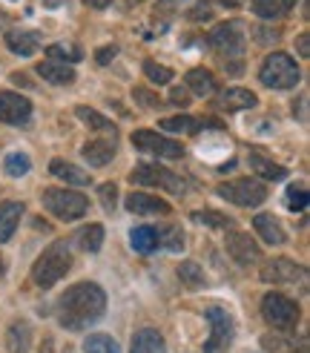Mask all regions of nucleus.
<instances>
[{
    "label": "nucleus",
    "mask_w": 310,
    "mask_h": 353,
    "mask_svg": "<svg viewBox=\"0 0 310 353\" xmlns=\"http://www.w3.org/2000/svg\"><path fill=\"white\" fill-rule=\"evenodd\" d=\"M103 310H107V293L95 281H81V285L69 288L58 302L61 325L69 330H83L86 325L101 319Z\"/></svg>",
    "instance_id": "obj_1"
},
{
    "label": "nucleus",
    "mask_w": 310,
    "mask_h": 353,
    "mask_svg": "<svg viewBox=\"0 0 310 353\" xmlns=\"http://www.w3.org/2000/svg\"><path fill=\"white\" fill-rule=\"evenodd\" d=\"M69 268H72V253H69V244L66 241H55V244H49L46 250L38 256V261H34L32 281L38 288H52V285H58V281L69 273Z\"/></svg>",
    "instance_id": "obj_2"
},
{
    "label": "nucleus",
    "mask_w": 310,
    "mask_h": 353,
    "mask_svg": "<svg viewBox=\"0 0 310 353\" xmlns=\"http://www.w3.org/2000/svg\"><path fill=\"white\" fill-rule=\"evenodd\" d=\"M258 78H262V83L270 86V90H290V86L299 83L302 75H299L296 61H293L290 55H285V52H273V55L265 58Z\"/></svg>",
    "instance_id": "obj_3"
},
{
    "label": "nucleus",
    "mask_w": 310,
    "mask_h": 353,
    "mask_svg": "<svg viewBox=\"0 0 310 353\" xmlns=\"http://www.w3.org/2000/svg\"><path fill=\"white\" fill-rule=\"evenodd\" d=\"M43 207L49 210L52 216H58L61 221H75L81 216H86V196L72 190H43Z\"/></svg>",
    "instance_id": "obj_4"
},
{
    "label": "nucleus",
    "mask_w": 310,
    "mask_h": 353,
    "mask_svg": "<svg viewBox=\"0 0 310 353\" xmlns=\"http://www.w3.org/2000/svg\"><path fill=\"white\" fill-rule=\"evenodd\" d=\"M262 316L265 322L276 330H293L299 325V307L293 299L282 296V293H267L262 299Z\"/></svg>",
    "instance_id": "obj_5"
},
{
    "label": "nucleus",
    "mask_w": 310,
    "mask_h": 353,
    "mask_svg": "<svg viewBox=\"0 0 310 353\" xmlns=\"http://www.w3.org/2000/svg\"><path fill=\"white\" fill-rule=\"evenodd\" d=\"M207 43H210L221 58H241L245 55V23L241 21H227V23H218L210 38H207Z\"/></svg>",
    "instance_id": "obj_6"
},
{
    "label": "nucleus",
    "mask_w": 310,
    "mask_h": 353,
    "mask_svg": "<svg viewBox=\"0 0 310 353\" xmlns=\"http://www.w3.org/2000/svg\"><path fill=\"white\" fill-rule=\"evenodd\" d=\"M218 196L238 207H258L267 199V187L256 179H236L227 184H218Z\"/></svg>",
    "instance_id": "obj_7"
},
{
    "label": "nucleus",
    "mask_w": 310,
    "mask_h": 353,
    "mask_svg": "<svg viewBox=\"0 0 310 353\" xmlns=\"http://www.w3.org/2000/svg\"><path fill=\"white\" fill-rule=\"evenodd\" d=\"M207 319H210V336L204 342V353H227L233 342V319L224 307H207Z\"/></svg>",
    "instance_id": "obj_8"
},
{
    "label": "nucleus",
    "mask_w": 310,
    "mask_h": 353,
    "mask_svg": "<svg viewBox=\"0 0 310 353\" xmlns=\"http://www.w3.org/2000/svg\"><path fill=\"white\" fill-rule=\"evenodd\" d=\"M130 181L132 184H144V187H167L172 192H184V181L178 179V175H172L169 170H161V167H155V164H138L132 172H130Z\"/></svg>",
    "instance_id": "obj_9"
},
{
    "label": "nucleus",
    "mask_w": 310,
    "mask_h": 353,
    "mask_svg": "<svg viewBox=\"0 0 310 353\" xmlns=\"http://www.w3.org/2000/svg\"><path fill=\"white\" fill-rule=\"evenodd\" d=\"M132 144L138 150L152 152V155H161V158H181L184 155V147L178 144V141H169V138H164L158 132H152V130L132 132Z\"/></svg>",
    "instance_id": "obj_10"
},
{
    "label": "nucleus",
    "mask_w": 310,
    "mask_h": 353,
    "mask_svg": "<svg viewBox=\"0 0 310 353\" xmlns=\"http://www.w3.org/2000/svg\"><path fill=\"white\" fill-rule=\"evenodd\" d=\"M296 279H304V268L293 259H273L262 268V281H267V285H287Z\"/></svg>",
    "instance_id": "obj_11"
},
{
    "label": "nucleus",
    "mask_w": 310,
    "mask_h": 353,
    "mask_svg": "<svg viewBox=\"0 0 310 353\" xmlns=\"http://www.w3.org/2000/svg\"><path fill=\"white\" fill-rule=\"evenodd\" d=\"M32 115V103L17 95V92H9L3 90L0 92V121L3 123H14V127H21V123H26Z\"/></svg>",
    "instance_id": "obj_12"
},
{
    "label": "nucleus",
    "mask_w": 310,
    "mask_h": 353,
    "mask_svg": "<svg viewBox=\"0 0 310 353\" xmlns=\"http://www.w3.org/2000/svg\"><path fill=\"white\" fill-rule=\"evenodd\" d=\"M227 253L233 256V261L238 264H256L258 259H262V250H258V244L247 236V233H230L227 236Z\"/></svg>",
    "instance_id": "obj_13"
},
{
    "label": "nucleus",
    "mask_w": 310,
    "mask_h": 353,
    "mask_svg": "<svg viewBox=\"0 0 310 353\" xmlns=\"http://www.w3.org/2000/svg\"><path fill=\"white\" fill-rule=\"evenodd\" d=\"M127 210L135 216H167L169 213V204L158 196H149V192H130L127 196Z\"/></svg>",
    "instance_id": "obj_14"
},
{
    "label": "nucleus",
    "mask_w": 310,
    "mask_h": 353,
    "mask_svg": "<svg viewBox=\"0 0 310 353\" xmlns=\"http://www.w3.org/2000/svg\"><path fill=\"white\" fill-rule=\"evenodd\" d=\"M21 216H23V204L21 201H3L0 204V244H6L17 224H21Z\"/></svg>",
    "instance_id": "obj_15"
},
{
    "label": "nucleus",
    "mask_w": 310,
    "mask_h": 353,
    "mask_svg": "<svg viewBox=\"0 0 310 353\" xmlns=\"http://www.w3.org/2000/svg\"><path fill=\"white\" fill-rule=\"evenodd\" d=\"M6 46L21 58H29L38 52L41 46V34L38 32H6Z\"/></svg>",
    "instance_id": "obj_16"
},
{
    "label": "nucleus",
    "mask_w": 310,
    "mask_h": 353,
    "mask_svg": "<svg viewBox=\"0 0 310 353\" xmlns=\"http://www.w3.org/2000/svg\"><path fill=\"white\" fill-rule=\"evenodd\" d=\"M253 227H256V233L258 239H265L267 244H285L287 241V233H285V227L276 221L270 213H262V216H256L253 219Z\"/></svg>",
    "instance_id": "obj_17"
},
{
    "label": "nucleus",
    "mask_w": 310,
    "mask_h": 353,
    "mask_svg": "<svg viewBox=\"0 0 310 353\" xmlns=\"http://www.w3.org/2000/svg\"><path fill=\"white\" fill-rule=\"evenodd\" d=\"M130 353H167L164 336H161L158 330H152V327L138 330V333H135V339H132Z\"/></svg>",
    "instance_id": "obj_18"
},
{
    "label": "nucleus",
    "mask_w": 310,
    "mask_h": 353,
    "mask_svg": "<svg viewBox=\"0 0 310 353\" xmlns=\"http://www.w3.org/2000/svg\"><path fill=\"white\" fill-rule=\"evenodd\" d=\"M49 172L55 175V179H61V181H66V184H75V187L90 184V172H83L81 167L63 161V158H55V161L49 164Z\"/></svg>",
    "instance_id": "obj_19"
},
{
    "label": "nucleus",
    "mask_w": 310,
    "mask_h": 353,
    "mask_svg": "<svg viewBox=\"0 0 310 353\" xmlns=\"http://www.w3.org/2000/svg\"><path fill=\"white\" fill-rule=\"evenodd\" d=\"M38 75L49 83H58V86H69L75 81V72H72V66H66L61 61H43L38 63Z\"/></svg>",
    "instance_id": "obj_20"
},
{
    "label": "nucleus",
    "mask_w": 310,
    "mask_h": 353,
    "mask_svg": "<svg viewBox=\"0 0 310 353\" xmlns=\"http://www.w3.org/2000/svg\"><path fill=\"white\" fill-rule=\"evenodd\" d=\"M112 155H115V144H112V141H90V144H83V158L92 167L110 164Z\"/></svg>",
    "instance_id": "obj_21"
},
{
    "label": "nucleus",
    "mask_w": 310,
    "mask_h": 353,
    "mask_svg": "<svg viewBox=\"0 0 310 353\" xmlns=\"http://www.w3.org/2000/svg\"><path fill=\"white\" fill-rule=\"evenodd\" d=\"M299 0H253V12L265 21H273V17H282L287 14Z\"/></svg>",
    "instance_id": "obj_22"
},
{
    "label": "nucleus",
    "mask_w": 310,
    "mask_h": 353,
    "mask_svg": "<svg viewBox=\"0 0 310 353\" xmlns=\"http://www.w3.org/2000/svg\"><path fill=\"white\" fill-rule=\"evenodd\" d=\"M187 86L193 90L196 95H213L216 92V78H213V72H207V69H189L187 72Z\"/></svg>",
    "instance_id": "obj_23"
},
{
    "label": "nucleus",
    "mask_w": 310,
    "mask_h": 353,
    "mask_svg": "<svg viewBox=\"0 0 310 353\" xmlns=\"http://www.w3.org/2000/svg\"><path fill=\"white\" fill-rule=\"evenodd\" d=\"M207 123H213V121H196V118H189V115H172V118H164V121H161V130L193 135V132H198L201 127H207Z\"/></svg>",
    "instance_id": "obj_24"
},
{
    "label": "nucleus",
    "mask_w": 310,
    "mask_h": 353,
    "mask_svg": "<svg viewBox=\"0 0 310 353\" xmlns=\"http://www.w3.org/2000/svg\"><path fill=\"white\" fill-rule=\"evenodd\" d=\"M130 244L132 250L138 253H152L155 247H158V233H155V227H135V230L130 233Z\"/></svg>",
    "instance_id": "obj_25"
},
{
    "label": "nucleus",
    "mask_w": 310,
    "mask_h": 353,
    "mask_svg": "<svg viewBox=\"0 0 310 353\" xmlns=\"http://www.w3.org/2000/svg\"><path fill=\"white\" fill-rule=\"evenodd\" d=\"M29 339H32V330L26 322H14L9 327V336H6V347L9 353H26L29 350Z\"/></svg>",
    "instance_id": "obj_26"
},
{
    "label": "nucleus",
    "mask_w": 310,
    "mask_h": 353,
    "mask_svg": "<svg viewBox=\"0 0 310 353\" xmlns=\"http://www.w3.org/2000/svg\"><path fill=\"white\" fill-rule=\"evenodd\" d=\"M256 95L250 92V90H238V86H236V90H227V92H224L221 95V103H224V107H227L230 112H236V110H250V107H256Z\"/></svg>",
    "instance_id": "obj_27"
},
{
    "label": "nucleus",
    "mask_w": 310,
    "mask_h": 353,
    "mask_svg": "<svg viewBox=\"0 0 310 353\" xmlns=\"http://www.w3.org/2000/svg\"><path fill=\"white\" fill-rule=\"evenodd\" d=\"M250 164H253V170H256L258 175H262V179H267V181H282L285 175H287V170H285V167L267 161L265 155H250Z\"/></svg>",
    "instance_id": "obj_28"
},
{
    "label": "nucleus",
    "mask_w": 310,
    "mask_h": 353,
    "mask_svg": "<svg viewBox=\"0 0 310 353\" xmlns=\"http://www.w3.org/2000/svg\"><path fill=\"white\" fill-rule=\"evenodd\" d=\"M178 279H181L184 288L198 290V288L204 285V270L198 268L196 261H181V264H178Z\"/></svg>",
    "instance_id": "obj_29"
},
{
    "label": "nucleus",
    "mask_w": 310,
    "mask_h": 353,
    "mask_svg": "<svg viewBox=\"0 0 310 353\" xmlns=\"http://www.w3.org/2000/svg\"><path fill=\"white\" fill-rule=\"evenodd\" d=\"M78 244L83 247L86 253L101 250V244H103V227H101V224H90V227H83V230L78 233Z\"/></svg>",
    "instance_id": "obj_30"
},
{
    "label": "nucleus",
    "mask_w": 310,
    "mask_h": 353,
    "mask_svg": "<svg viewBox=\"0 0 310 353\" xmlns=\"http://www.w3.org/2000/svg\"><path fill=\"white\" fill-rule=\"evenodd\" d=\"M75 115L86 123V127H92V130H107V132L115 135V127H112V121H110L107 115H101V112H95V110H90V107H78Z\"/></svg>",
    "instance_id": "obj_31"
},
{
    "label": "nucleus",
    "mask_w": 310,
    "mask_h": 353,
    "mask_svg": "<svg viewBox=\"0 0 310 353\" xmlns=\"http://www.w3.org/2000/svg\"><path fill=\"white\" fill-rule=\"evenodd\" d=\"M83 350L86 353H121L118 342L112 336H103V333H92V336H86Z\"/></svg>",
    "instance_id": "obj_32"
},
{
    "label": "nucleus",
    "mask_w": 310,
    "mask_h": 353,
    "mask_svg": "<svg viewBox=\"0 0 310 353\" xmlns=\"http://www.w3.org/2000/svg\"><path fill=\"white\" fill-rule=\"evenodd\" d=\"M46 55H52V61H61V63H66V61H81L83 58V52L75 46V43H52L49 49H46Z\"/></svg>",
    "instance_id": "obj_33"
},
{
    "label": "nucleus",
    "mask_w": 310,
    "mask_h": 353,
    "mask_svg": "<svg viewBox=\"0 0 310 353\" xmlns=\"http://www.w3.org/2000/svg\"><path fill=\"white\" fill-rule=\"evenodd\" d=\"M181 3L184 0H158V3H155V12H152V21L158 26H167L172 17H176V12L181 9Z\"/></svg>",
    "instance_id": "obj_34"
},
{
    "label": "nucleus",
    "mask_w": 310,
    "mask_h": 353,
    "mask_svg": "<svg viewBox=\"0 0 310 353\" xmlns=\"http://www.w3.org/2000/svg\"><path fill=\"white\" fill-rule=\"evenodd\" d=\"M155 233H158V244H164L167 250H181L184 247V233H181V227H176V224L164 227V230H155Z\"/></svg>",
    "instance_id": "obj_35"
},
{
    "label": "nucleus",
    "mask_w": 310,
    "mask_h": 353,
    "mask_svg": "<svg viewBox=\"0 0 310 353\" xmlns=\"http://www.w3.org/2000/svg\"><path fill=\"white\" fill-rule=\"evenodd\" d=\"M6 172L12 175V179H21V175H26L29 170H32V161H29V155H23V152H12V155H6Z\"/></svg>",
    "instance_id": "obj_36"
},
{
    "label": "nucleus",
    "mask_w": 310,
    "mask_h": 353,
    "mask_svg": "<svg viewBox=\"0 0 310 353\" xmlns=\"http://www.w3.org/2000/svg\"><path fill=\"white\" fill-rule=\"evenodd\" d=\"M144 75H147L152 83L164 86V83H169V78H172V69H169V66H161V63H155V61H147V63H144Z\"/></svg>",
    "instance_id": "obj_37"
},
{
    "label": "nucleus",
    "mask_w": 310,
    "mask_h": 353,
    "mask_svg": "<svg viewBox=\"0 0 310 353\" xmlns=\"http://www.w3.org/2000/svg\"><path fill=\"white\" fill-rule=\"evenodd\" d=\"M287 207L296 210V213L307 210V190L304 187H290L287 190Z\"/></svg>",
    "instance_id": "obj_38"
},
{
    "label": "nucleus",
    "mask_w": 310,
    "mask_h": 353,
    "mask_svg": "<svg viewBox=\"0 0 310 353\" xmlns=\"http://www.w3.org/2000/svg\"><path fill=\"white\" fill-rule=\"evenodd\" d=\"M196 221H204V224H210V227H230L233 224L227 216L216 213V210H201V213H196Z\"/></svg>",
    "instance_id": "obj_39"
},
{
    "label": "nucleus",
    "mask_w": 310,
    "mask_h": 353,
    "mask_svg": "<svg viewBox=\"0 0 310 353\" xmlns=\"http://www.w3.org/2000/svg\"><path fill=\"white\" fill-rule=\"evenodd\" d=\"M115 192H118L115 184H101V190H98L101 204H103V210H107V213H112V210H115V199H118Z\"/></svg>",
    "instance_id": "obj_40"
},
{
    "label": "nucleus",
    "mask_w": 310,
    "mask_h": 353,
    "mask_svg": "<svg viewBox=\"0 0 310 353\" xmlns=\"http://www.w3.org/2000/svg\"><path fill=\"white\" fill-rule=\"evenodd\" d=\"M169 103H176V107H187V103H189V92L184 90V86H172Z\"/></svg>",
    "instance_id": "obj_41"
},
{
    "label": "nucleus",
    "mask_w": 310,
    "mask_h": 353,
    "mask_svg": "<svg viewBox=\"0 0 310 353\" xmlns=\"http://www.w3.org/2000/svg\"><path fill=\"white\" fill-rule=\"evenodd\" d=\"M132 95H135L138 101H141V103H144V107H149V110H152V107H158V103H161L158 98H155L152 92H147V90H135Z\"/></svg>",
    "instance_id": "obj_42"
},
{
    "label": "nucleus",
    "mask_w": 310,
    "mask_h": 353,
    "mask_svg": "<svg viewBox=\"0 0 310 353\" xmlns=\"http://www.w3.org/2000/svg\"><path fill=\"white\" fill-rule=\"evenodd\" d=\"M115 55H118V49H115V46H101V49H98V55H95V61L103 66V63H110Z\"/></svg>",
    "instance_id": "obj_43"
},
{
    "label": "nucleus",
    "mask_w": 310,
    "mask_h": 353,
    "mask_svg": "<svg viewBox=\"0 0 310 353\" xmlns=\"http://www.w3.org/2000/svg\"><path fill=\"white\" fill-rule=\"evenodd\" d=\"M189 17H193V21H210V17H213V9L207 6V3H198L196 12H189Z\"/></svg>",
    "instance_id": "obj_44"
},
{
    "label": "nucleus",
    "mask_w": 310,
    "mask_h": 353,
    "mask_svg": "<svg viewBox=\"0 0 310 353\" xmlns=\"http://www.w3.org/2000/svg\"><path fill=\"white\" fill-rule=\"evenodd\" d=\"M296 46H299V55H302V58H310V34H307V32H304V34H299Z\"/></svg>",
    "instance_id": "obj_45"
},
{
    "label": "nucleus",
    "mask_w": 310,
    "mask_h": 353,
    "mask_svg": "<svg viewBox=\"0 0 310 353\" xmlns=\"http://www.w3.org/2000/svg\"><path fill=\"white\" fill-rule=\"evenodd\" d=\"M83 3H86V6H92V9H107L112 0H83Z\"/></svg>",
    "instance_id": "obj_46"
},
{
    "label": "nucleus",
    "mask_w": 310,
    "mask_h": 353,
    "mask_svg": "<svg viewBox=\"0 0 310 353\" xmlns=\"http://www.w3.org/2000/svg\"><path fill=\"white\" fill-rule=\"evenodd\" d=\"M63 3H69V0H43V6H49V9H55V6H63Z\"/></svg>",
    "instance_id": "obj_47"
},
{
    "label": "nucleus",
    "mask_w": 310,
    "mask_h": 353,
    "mask_svg": "<svg viewBox=\"0 0 310 353\" xmlns=\"http://www.w3.org/2000/svg\"><path fill=\"white\" fill-rule=\"evenodd\" d=\"M218 3H224V6H241V0H218Z\"/></svg>",
    "instance_id": "obj_48"
},
{
    "label": "nucleus",
    "mask_w": 310,
    "mask_h": 353,
    "mask_svg": "<svg viewBox=\"0 0 310 353\" xmlns=\"http://www.w3.org/2000/svg\"><path fill=\"white\" fill-rule=\"evenodd\" d=\"M41 353H52V342H49V339L43 342V347H41Z\"/></svg>",
    "instance_id": "obj_49"
},
{
    "label": "nucleus",
    "mask_w": 310,
    "mask_h": 353,
    "mask_svg": "<svg viewBox=\"0 0 310 353\" xmlns=\"http://www.w3.org/2000/svg\"><path fill=\"white\" fill-rule=\"evenodd\" d=\"M0 276H3V256H0Z\"/></svg>",
    "instance_id": "obj_50"
}]
</instances>
